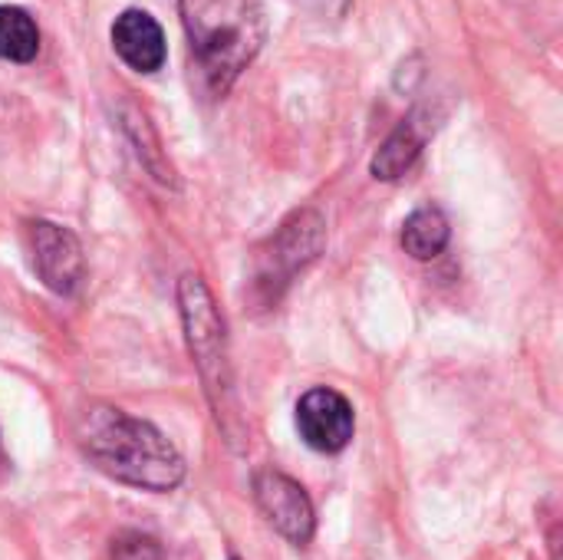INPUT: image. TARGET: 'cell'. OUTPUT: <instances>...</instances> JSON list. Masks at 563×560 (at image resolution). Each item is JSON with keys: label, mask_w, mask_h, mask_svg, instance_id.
I'll return each mask as SVG.
<instances>
[{"label": "cell", "mask_w": 563, "mask_h": 560, "mask_svg": "<svg viewBox=\"0 0 563 560\" xmlns=\"http://www.w3.org/2000/svg\"><path fill=\"white\" fill-rule=\"evenodd\" d=\"M73 436L89 465L119 485L168 495L185 482L188 469L181 452L152 422L135 419L119 406H86L73 426Z\"/></svg>", "instance_id": "cell-1"}, {"label": "cell", "mask_w": 563, "mask_h": 560, "mask_svg": "<svg viewBox=\"0 0 563 560\" xmlns=\"http://www.w3.org/2000/svg\"><path fill=\"white\" fill-rule=\"evenodd\" d=\"M178 17L214 96H224L267 43V17L257 0H178Z\"/></svg>", "instance_id": "cell-2"}, {"label": "cell", "mask_w": 563, "mask_h": 560, "mask_svg": "<svg viewBox=\"0 0 563 560\" xmlns=\"http://www.w3.org/2000/svg\"><path fill=\"white\" fill-rule=\"evenodd\" d=\"M178 314L188 340L191 363L201 376L208 406L214 413V422L231 449H244L247 442V422L238 406L234 389V370H231V347H228V327L218 310L214 294L198 274H181L178 281Z\"/></svg>", "instance_id": "cell-3"}, {"label": "cell", "mask_w": 563, "mask_h": 560, "mask_svg": "<svg viewBox=\"0 0 563 560\" xmlns=\"http://www.w3.org/2000/svg\"><path fill=\"white\" fill-rule=\"evenodd\" d=\"M327 251V221L317 208L290 211L251 257L247 297L257 310L284 300L290 284Z\"/></svg>", "instance_id": "cell-4"}, {"label": "cell", "mask_w": 563, "mask_h": 560, "mask_svg": "<svg viewBox=\"0 0 563 560\" xmlns=\"http://www.w3.org/2000/svg\"><path fill=\"white\" fill-rule=\"evenodd\" d=\"M30 238V254H33V271L59 297H76L79 287L86 284V254L79 238L56 224V221H30L26 224Z\"/></svg>", "instance_id": "cell-5"}, {"label": "cell", "mask_w": 563, "mask_h": 560, "mask_svg": "<svg viewBox=\"0 0 563 560\" xmlns=\"http://www.w3.org/2000/svg\"><path fill=\"white\" fill-rule=\"evenodd\" d=\"M254 502L267 525L287 538L294 548H307L317 535V512L300 482L277 469H261L254 475Z\"/></svg>", "instance_id": "cell-6"}, {"label": "cell", "mask_w": 563, "mask_h": 560, "mask_svg": "<svg viewBox=\"0 0 563 560\" xmlns=\"http://www.w3.org/2000/svg\"><path fill=\"white\" fill-rule=\"evenodd\" d=\"M294 422H297L303 446H310L320 455H340L353 442V432H356L353 403L330 386L307 389L297 403Z\"/></svg>", "instance_id": "cell-7"}, {"label": "cell", "mask_w": 563, "mask_h": 560, "mask_svg": "<svg viewBox=\"0 0 563 560\" xmlns=\"http://www.w3.org/2000/svg\"><path fill=\"white\" fill-rule=\"evenodd\" d=\"M109 40H112L115 56H119L132 73L152 76V73H158V69L165 66V59H168L165 30H162V23H158L148 10H139V7L122 10V13L112 20Z\"/></svg>", "instance_id": "cell-8"}, {"label": "cell", "mask_w": 563, "mask_h": 560, "mask_svg": "<svg viewBox=\"0 0 563 560\" xmlns=\"http://www.w3.org/2000/svg\"><path fill=\"white\" fill-rule=\"evenodd\" d=\"M432 132H435V116H432V109H426V106L412 109V112L386 135V142L376 149V155H373V162H369L373 178H376V182H399V178H406V175L416 168V162H419L426 142L432 139Z\"/></svg>", "instance_id": "cell-9"}, {"label": "cell", "mask_w": 563, "mask_h": 560, "mask_svg": "<svg viewBox=\"0 0 563 560\" xmlns=\"http://www.w3.org/2000/svg\"><path fill=\"white\" fill-rule=\"evenodd\" d=\"M399 241H402V248H406L409 257H416V261H435L449 248V241H452V224H449V218H445L442 208L422 205V208H416L402 221Z\"/></svg>", "instance_id": "cell-10"}, {"label": "cell", "mask_w": 563, "mask_h": 560, "mask_svg": "<svg viewBox=\"0 0 563 560\" xmlns=\"http://www.w3.org/2000/svg\"><path fill=\"white\" fill-rule=\"evenodd\" d=\"M122 129H125L129 142L135 145V155H139V162L145 165V172H148L158 185L178 188L175 168H172V162H168L165 152H162V139H158L155 125L148 122V116H145L139 106H122Z\"/></svg>", "instance_id": "cell-11"}, {"label": "cell", "mask_w": 563, "mask_h": 560, "mask_svg": "<svg viewBox=\"0 0 563 560\" xmlns=\"http://www.w3.org/2000/svg\"><path fill=\"white\" fill-rule=\"evenodd\" d=\"M40 53V26L30 10L16 3H0V59L26 66Z\"/></svg>", "instance_id": "cell-12"}, {"label": "cell", "mask_w": 563, "mask_h": 560, "mask_svg": "<svg viewBox=\"0 0 563 560\" xmlns=\"http://www.w3.org/2000/svg\"><path fill=\"white\" fill-rule=\"evenodd\" d=\"M109 560H165V551L152 535L119 531L109 545Z\"/></svg>", "instance_id": "cell-13"}, {"label": "cell", "mask_w": 563, "mask_h": 560, "mask_svg": "<svg viewBox=\"0 0 563 560\" xmlns=\"http://www.w3.org/2000/svg\"><path fill=\"white\" fill-rule=\"evenodd\" d=\"M231 560H241V558H238V554H234V558H231Z\"/></svg>", "instance_id": "cell-14"}]
</instances>
